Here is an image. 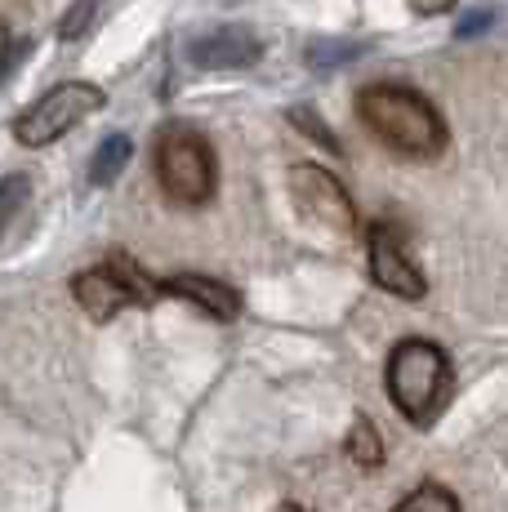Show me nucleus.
<instances>
[{
  "label": "nucleus",
  "instance_id": "obj_19",
  "mask_svg": "<svg viewBox=\"0 0 508 512\" xmlns=\"http://www.w3.org/2000/svg\"><path fill=\"white\" fill-rule=\"evenodd\" d=\"M277 512H304V508H299V504H281Z\"/></svg>",
  "mask_w": 508,
  "mask_h": 512
},
{
  "label": "nucleus",
  "instance_id": "obj_17",
  "mask_svg": "<svg viewBox=\"0 0 508 512\" xmlns=\"http://www.w3.org/2000/svg\"><path fill=\"white\" fill-rule=\"evenodd\" d=\"M491 23H495V9H473V14L459 18L455 32H459V36H477V32H486Z\"/></svg>",
  "mask_w": 508,
  "mask_h": 512
},
{
  "label": "nucleus",
  "instance_id": "obj_3",
  "mask_svg": "<svg viewBox=\"0 0 508 512\" xmlns=\"http://www.w3.org/2000/svg\"><path fill=\"white\" fill-rule=\"evenodd\" d=\"M156 179H161V192L179 205L210 201L214 183H219V165H214L205 134H197L192 125H165L156 134Z\"/></svg>",
  "mask_w": 508,
  "mask_h": 512
},
{
  "label": "nucleus",
  "instance_id": "obj_14",
  "mask_svg": "<svg viewBox=\"0 0 508 512\" xmlns=\"http://www.w3.org/2000/svg\"><path fill=\"white\" fill-rule=\"evenodd\" d=\"M27 192H32L27 174H5V179H0V236H5V228L18 219V210H23Z\"/></svg>",
  "mask_w": 508,
  "mask_h": 512
},
{
  "label": "nucleus",
  "instance_id": "obj_13",
  "mask_svg": "<svg viewBox=\"0 0 508 512\" xmlns=\"http://www.w3.org/2000/svg\"><path fill=\"white\" fill-rule=\"evenodd\" d=\"M393 512H459V499L437 481H424L419 490H410L402 504H393Z\"/></svg>",
  "mask_w": 508,
  "mask_h": 512
},
{
  "label": "nucleus",
  "instance_id": "obj_9",
  "mask_svg": "<svg viewBox=\"0 0 508 512\" xmlns=\"http://www.w3.org/2000/svg\"><path fill=\"white\" fill-rule=\"evenodd\" d=\"M72 294H76V303H81V308L90 312L94 321H112L116 312L134 303L130 285L116 277L112 263H99V268L76 272V277H72Z\"/></svg>",
  "mask_w": 508,
  "mask_h": 512
},
{
  "label": "nucleus",
  "instance_id": "obj_18",
  "mask_svg": "<svg viewBox=\"0 0 508 512\" xmlns=\"http://www.w3.org/2000/svg\"><path fill=\"white\" fill-rule=\"evenodd\" d=\"M410 9H415L419 18H437V14H446V9H455V0H410Z\"/></svg>",
  "mask_w": 508,
  "mask_h": 512
},
{
  "label": "nucleus",
  "instance_id": "obj_6",
  "mask_svg": "<svg viewBox=\"0 0 508 512\" xmlns=\"http://www.w3.org/2000/svg\"><path fill=\"white\" fill-rule=\"evenodd\" d=\"M290 192H295L299 210L308 214L312 223H321L335 236H353L357 232V205L348 196V187L326 170V165H295L290 170Z\"/></svg>",
  "mask_w": 508,
  "mask_h": 512
},
{
  "label": "nucleus",
  "instance_id": "obj_11",
  "mask_svg": "<svg viewBox=\"0 0 508 512\" xmlns=\"http://www.w3.org/2000/svg\"><path fill=\"white\" fill-rule=\"evenodd\" d=\"M348 455H353L357 468H379L384 464V441H379L375 423H370L366 415H357L353 428H348Z\"/></svg>",
  "mask_w": 508,
  "mask_h": 512
},
{
  "label": "nucleus",
  "instance_id": "obj_5",
  "mask_svg": "<svg viewBox=\"0 0 508 512\" xmlns=\"http://www.w3.org/2000/svg\"><path fill=\"white\" fill-rule=\"evenodd\" d=\"M366 263H370V281H375L379 290L397 294V299H424V290H428L424 268H419L415 254H410V232L397 219L370 223Z\"/></svg>",
  "mask_w": 508,
  "mask_h": 512
},
{
  "label": "nucleus",
  "instance_id": "obj_1",
  "mask_svg": "<svg viewBox=\"0 0 508 512\" xmlns=\"http://www.w3.org/2000/svg\"><path fill=\"white\" fill-rule=\"evenodd\" d=\"M357 121L384 147L402 156H437L446 147V121L419 90L406 85H366L357 94Z\"/></svg>",
  "mask_w": 508,
  "mask_h": 512
},
{
  "label": "nucleus",
  "instance_id": "obj_8",
  "mask_svg": "<svg viewBox=\"0 0 508 512\" xmlns=\"http://www.w3.org/2000/svg\"><path fill=\"white\" fill-rule=\"evenodd\" d=\"M156 281H161V294H170V299H188V303H197L205 317H214V321H237V317H241V294L232 290L228 281H219V277L174 272V277H156Z\"/></svg>",
  "mask_w": 508,
  "mask_h": 512
},
{
  "label": "nucleus",
  "instance_id": "obj_2",
  "mask_svg": "<svg viewBox=\"0 0 508 512\" xmlns=\"http://www.w3.org/2000/svg\"><path fill=\"white\" fill-rule=\"evenodd\" d=\"M388 397L410 423H433L451 392V361L433 339H402L388 352Z\"/></svg>",
  "mask_w": 508,
  "mask_h": 512
},
{
  "label": "nucleus",
  "instance_id": "obj_10",
  "mask_svg": "<svg viewBox=\"0 0 508 512\" xmlns=\"http://www.w3.org/2000/svg\"><path fill=\"white\" fill-rule=\"evenodd\" d=\"M130 156H134L130 134H107V139L94 147V156H90V183L94 187L116 183V179H121V170L130 165Z\"/></svg>",
  "mask_w": 508,
  "mask_h": 512
},
{
  "label": "nucleus",
  "instance_id": "obj_7",
  "mask_svg": "<svg viewBox=\"0 0 508 512\" xmlns=\"http://www.w3.org/2000/svg\"><path fill=\"white\" fill-rule=\"evenodd\" d=\"M188 54H192V63L210 67V72H219V67H250V63H259L263 41H259V32L232 23V27H210L205 36H197L188 45Z\"/></svg>",
  "mask_w": 508,
  "mask_h": 512
},
{
  "label": "nucleus",
  "instance_id": "obj_16",
  "mask_svg": "<svg viewBox=\"0 0 508 512\" xmlns=\"http://www.w3.org/2000/svg\"><path fill=\"white\" fill-rule=\"evenodd\" d=\"M290 125H299V130H308V139H312V143L330 147V152H344V147H339V139H330V130L317 121V112H308V107H290Z\"/></svg>",
  "mask_w": 508,
  "mask_h": 512
},
{
  "label": "nucleus",
  "instance_id": "obj_15",
  "mask_svg": "<svg viewBox=\"0 0 508 512\" xmlns=\"http://www.w3.org/2000/svg\"><path fill=\"white\" fill-rule=\"evenodd\" d=\"M99 5H103V0H76V5L63 14V23H58V36H63V41L85 36V32H90V23H94V14H99Z\"/></svg>",
  "mask_w": 508,
  "mask_h": 512
},
{
  "label": "nucleus",
  "instance_id": "obj_4",
  "mask_svg": "<svg viewBox=\"0 0 508 512\" xmlns=\"http://www.w3.org/2000/svg\"><path fill=\"white\" fill-rule=\"evenodd\" d=\"M99 107H103V90H99V85L63 81V85H54V90H45L23 116H18V121H14V139L23 147H50L54 139H63L67 130H76V125H81L90 112H99Z\"/></svg>",
  "mask_w": 508,
  "mask_h": 512
},
{
  "label": "nucleus",
  "instance_id": "obj_12",
  "mask_svg": "<svg viewBox=\"0 0 508 512\" xmlns=\"http://www.w3.org/2000/svg\"><path fill=\"white\" fill-rule=\"evenodd\" d=\"M370 49V41H312L304 49V58L317 72H330V67H348L353 58H361Z\"/></svg>",
  "mask_w": 508,
  "mask_h": 512
}]
</instances>
